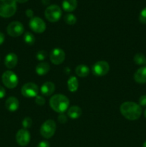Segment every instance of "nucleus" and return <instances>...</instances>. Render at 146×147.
Here are the masks:
<instances>
[{
    "label": "nucleus",
    "instance_id": "9b49d317",
    "mask_svg": "<svg viewBox=\"0 0 146 147\" xmlns=\"http://www.w3.org/2000/svg\"><path fill=\"white\" fill-rule=\"evenodd\" d=\"M50 59L54 65H60L64 62L65 59V53L62 49L58 47L54 48L50 52Z\"/></svg>",
    "mask_w": 146,
    "mask_h": 147
},
{
    "label": "nucleus",
    "instance_id": "4be33fe9",
    "mask_svg": "<svg viewBox=\"0 0 146 147\" xmlns=\"http://www.w3.org/2000/svg\"><path fill=\"white\" fill-rule=\"evenodd\" d=\"M134 62L139 65H145L146 57L142 53H137L134 57Z\"/></svg>",
    "mask_w": 146,
    "mask_h": 147
},
{
    "label": "nucleus",
    "instance_id": "39448f33",
    "mask_svg": "<svg viewBox=\"0 0 146 147\" xmlns=\"http://www.w3.org/2000/svg\"><path fill=\"white\" fill-rule=\"evenodd\" d=\"M56 123L54 121L49 119L42 123L40 128V134L45 139H50L56 131Z\"/></svg>",
    "mask_w": 146,
    "mask_h": 147
},
{
    "label": "nucleus",
    "instance_id": "6e6552de",
    "mask_svg": "<svg viewBox=\"0 0 146 147\" xmlns=\"http://www.w3.org/2000/svg\"><path fill=\"white\" fill-rule=\"evenodd\" d=\"M24 26L21 22L14 21L9 24L7 27V34L13 37H17L21 35L24 32Z\"/></svg>",
    "mask_w": 146,
    "mask_h": 147
},
{
    "label": "nucleus",
    "instance_id": "c9c22d12",
    "mask_svg": "<svg viewBox=\"0 0 146 147\" xmlns=\"http://www.w3.org/2000/svg\"><path fill=\"white\" fill-rule=\"evenodd\" d=\"M143 147H146V141H145V142H144V143H143Z\"/></svg>",
    "mask_w": 146,
    "mask_h": 147
},
{
    "label": "nucleus",
    "instance_id": "6ab92c4d",
    "mask_svg": "<svg viewBox=\"0 0 146 147\" xmlns=\"http://www.w3.org/2000/svg\"><path fill=\"white\" fill-rule=\"evenodd\" d=\"M82 115V110L79 106H74L70 107L67 111V116L72 119H77Z\"/></svg>",
    "mask_w": 146,
    "mask_h": 147
},
{
    "label": "nucleus",
    "instance_id": "aec40b11",
    "mask_svg": "<svg viewBox=\"0 0 146 147\" xmlns=\"http://www.w3.org/2000/svg\"><path fill=\"white\" fill-rule=\"evenodd\" d=\"M75 73L79 77H86L90 73V68L85 65H80L76 67Z\"/></svg>",
    "mask_w": 146,
    "mask_h": 147
},
{
    "label": "nucleus",
    "instance_id": "423d86ee",
    "mask_svg": "<svg viewBox=\"0 0 146 147\" xmlns=\"http://www.w3.org/2000/svg\"><path fill=\"white\" fill-rule=\"evenodd\" d=\"M1 80H2L3 84L9 89L17 87L19 83L17 76L11 70H7L3 73L1 76Z\"/></svg>",
    "mask_w": 146,
    "mask_h": 147
},
{
    "label": "nucleus",
    "instance_id": "c85d7f7f",
    "mask_svg": "<svg viewBox=\"0 0 146 147\" xmlns=\"http://www.w3.org/2000/svg\"><path fill=\"white\" fill-rule=\"evenodd\" d=\"M139 104L141 106H146V95L140 96L139 98Z\"/></svg>",
    "mask_w": 146,
    "mask_h": 147
},
{
    "label": "nucleus",
    "instance_id": "7c9ffc66",
    "mask_svg": "<svg viewBox=\"0 0 146 147\" xmlns=\"http://www.w3.org/2000/svg\"><path fill=\"white\" fill-rule=\"evenodd\" d=\"M37 147H50V145L49 142H47V141H42V142L38 144Z\"/></svg>",
    "mask_w": 146,
    "mask_h": 147
},
{
    "label": "nucleus",
    "instance_id": "4468645a",
    "mask_svg": "<svg viewBox=\"0 0 146 147\" xmlns=\"http://www.w3.org/2000/svg\"><path fill=\"white\" fill-rule=\"evenodd\" d=\"M5 106L6 109L9 111H15L19 109V106L18 99L17 98L14 97V96H11V97L8 98L6 100Z\"/></svg>",
    "mask_w": 146,
    "mask_h": 147
},
{
    "label": "nucleus",
    "instance_id": "0eeeda50",
    "mask_svg": "<svg viewBox=\"0 0 146 147\" xmlns=\"http://www.w3.org/2000/svg\"><path fill=\"white\" fill-rule=\"evenodd\" d=\"M21 93L26 98L37 97L39 93V88L34 83H25L21 87Z\"/></svg>",
    "mask_w": 146,
    "mask_h": 147
},
{
    "label": "nucleus",
    "instance_id": "7ed1b4c3",
    "mask_svg": "<svg viewBox=\"0 0 146 147\" xmlns=\"http://www.w3.org/2000/svg\"><path fill=\"white\" fill-rule=\"evenodd\" d=\"M17 11L16 0H0V16L8 18L15 14Z\"/></svg>",
    "mask_w": 146,
    "mask_h": 147
},
{
    "label": "nucleus",
    "instance_id": "412c9836",
    "mask_svg": "<svg viewBox=\"0 0 146 147\" xmlns=\"http://www.w3.org/2000/svg\"><path fill=\"white\" fill-rule=\"evenodd\" d=\"M67 87L70 92H75L78 89L79 83L77 78L74 76H72L67 81Z\"/></svg>",
    "mask_w": 146,
    "mask_h": 147
},
{
    "label": "nucleus",
    "instance_id": "5701e85b",
    "mask_svg": "<svg viewBox=\"0 0 146 147\" xmlns=\"http://www.w3.org/2000/svg\"><path fill=\"white\" fill-rule=\"evenodd\" d=\"M24 40L28 45H33L35 42V37L31 32H26L24 35Z\"/></svg>",
    "mask_w": 146,
    "mask_h": 147
},
{
    "label": "nucleus",
    "instance_id": "f8f14e48",
    "mask_svg": "<svg viewBox=\"0 0 146 147\" xmlns=\"http://www.w3.org/2000/svg\"><path fill=\"white\" fill-rule=\"evenodd\" d=\"M16 141L21 146H25L30 142V134L27 129H19L16 134Z\"/></svg>",
    "mask_w": 146,
    "mask_h": 147
},
{
    "label": "nucleus",
    "instance_id": "473e14b6",
    "mask_svg": "<svg viewBox=\"0 0 146 147\" xmlns=\"http://www.w3.org/2000/svg\"><path fill=\"white\" fill-rule=\"evenodd\" d=\"M26 15L28 17H30V18H32L33 15H34V12L31 9H27L26 10Z\"/></svg>",
    "mask_w": 146,
    "mask_h": 147
},
{
    "label": "nucleus",
    "instance_id": "f3484780",
    "mask_svg": "<svg viewBox=\"0 0 146 147\" xmlns=\"http://www.w3.org/2000/svg\"><path fill=\"white\" fill-rule=\"evenodd\" d=\"M62 6L64 11L67 12H71L77 8V0H63Z\"/></svg>",
    "mask_w": 146,
    "mask_h": 147
},
{
    "label": "nucleus",
    "instance_id": "2eb2a0df",
    "mask_svg": "<svg viewBox=\"0 0 146 147\" xmlns=\"http://www.w3.org/2000/svg\"><path fill=\"white\" fill-rule=\"evenodd\" d=\"M134 79L137 83L140 84L146 83V66L140 67L135 72Z\"/></svg>",
    "mask_w": 146,
    "mask_h": 147
},
{
    "label": "nucleus",
    "instance_id": "72a5a7b5",
    "mask_svg": "<svg viewBox=\"0 0 146 147\" xmlns=\"http://www.w3.org/2000/svg\"><path fill=\"white\" fill-rule=\"evenodd\" d=\"M4 40H5V36L3 34L2 32H0V45L3 44V42H4Z\"/></svg>",
    "mask_w": 146,
    "mask_h": 147
},
{
    "label": "nucleus",
    "instance_id": "dca6fc26",
    "mask_svg": "<svg viewBox=\"0 0 146 147\" xmlns=\"http://www.w3.org/2000/svg\"><path fill=\"white\" fill-rule=\"evenodd\" d=\"M40 90L42 95L45 96H50L55 90V86L52 82H46L42 86Z\"/></svg>",
    "mask_w": 146,
    "mask_h": 147
},
{
    "label": "nucleus",
    "instance_id": "a211bd4d",
    "mask_svg": "<svg viewBox=\"0 0 146 147\" xmlns=\"http://www.w3.org/2000/svg\"><path fill=\"white\" fill-rule=\"evenodd\" d=\"M50 70V66L49 63L46 62H42L40 63L36 67V73L39 76H44L47 74Z\"/></svg>",
    "mask_w": 146,
    "mask_h": 147
},
{
    "label": "nucleus",
    "instance_id": "2f4dec72",
    "mask_svg": "<svg viewBox=\"0 0 146 147\" xmlns=\"http://www.w3.org/2000/svg\"><path fill=\"white\" fill-rule=\"evenodd\" d=\"M6 96V90L2 86H0V98H3Z\"/></svg>",
    "mask_w": 146,
    "mask_h": 147
},
{
    "label": "nucleus",
    "instance_id": "e433bc0d",
    "mask_svg": "<svg viewBox=\"0 0 146 147\" xmlns=\"http://www.w3.org/2000/svg\"><path fill=\"white\" fill-rule=\"evenodd\" d=\"M144 116H145V119H146V109H145V112H144Z\"/></svg>",
    "mask_w": 146,
    "mask_h": 147
},
{
    "label": "nucleus",
    "instance_id": "a878e982",
    "mask_svg": "<svg viewBox=\"0 0 146 147\" xmlns=\"http://www.w3.org/2000/svg\"><path fill=\"white\" fill-rule=\"evenodd\" d=\"M139 21L142 24H146V7H145L140 13L139 15Z\"/></svg>",
    "mask_w": 146,
    "mask_h": 147
},
{
    "label": "nucleus",
    "instance_id": "c756f323",
    "mask_svg": "<svg viewBox=\"0 0 146 147\" xmlns=\"http://www.w3.org/2000/svg\"><path fill=\"white\" fill-rule=\"evenodd\" d=\"M58 120L60 121V123H64L67 122V116L64 114V113H60V116H58Z\"/></svg>",
    "mask_w": 146,
    "mask_h": 147
},
{
    "label": "nucleus",
    "instance_id": "1a4fd4ad",
    "mask_svg": "<svg viewBox=\"0 0 146 147\" xmlns=\"http://www.w3.org/2000/svg\"><path fill=\"white\" fill-rule=\"evenodd\" d=\"M109 70H110V65L108 63L104 60L97 62L92 67V73L97 76H105L109 72Z\"/></svg>",
    "mask_w": 146,
    "mask_h": 147
},
{
    "label": "nucleus",
    "instance_id": "f03ea898",
    "mask_svg": "<svg viewBox=\"0 0 146 147\" xmlns=\"http://www.w3.org/2000/svg\"><path fill=\"white\" fill-rule=\"evenodd\" d=\"M70 105L68 98L62 94H57L51 97L50 100V106L54 111L63 113L67 110Z\"/></svg>",
    "mask_w": 146,
    "mask_h": 147
},
{
    "label": "nucleus",
    "instance_id": "cd10ccee",
    "mask_svg": "<svg viewBox=\"0 0 146 147\" xmlns=\"http://www.w3.org/2000/svg\"><path fill=\"white\" fill-rule=\"evenodd\" d=\"M35 102L39 106H43L45 104V99L41 96H37L35 98Z\"/></svg>",
    "mask_w": 146,
    "mask_h": 147
},
{
    "label": "nucleus",
    "instance_id": "ddd939ff",
    "mask_svg": "<svg viewBox=\"0 0 146 147\" xmlns=\"http://www.w3.org/2000/svg\"><path fill=\"white\" fill-rule=\"evenodd\" d=\"M18 63V57L14 53H9L4 59V65L9 69H12L15 67Z\"/></svg>",
    "mask_w": 146,
    "mask_h": 147
},
{
    "label": "nucleus",
    "instance_id": "393cba45",
    "mask_svg": "<svg viewBox=\"0 0 146 147\" xmlns=\"http://www.w3.org/2000/svg\"><path fill=\"white\" fill-rule=\"evenodd\" d=\"M32 120H31V118L29 117H26L23 119L22 121V126L24 127V129H29L31 126L32 125Z\"/></svg>",
    "mask_w": 146,
    "mask_h": 147
},
{
    "label": "nucleus",
    "instance_id": "9d476101",
    "mask_svg": "<svg viewBox=\"0 0 146 147\" xmlns=\"http://www.w3.org/2000/svg\"><path fill=\"white\" fill-rule=\"evenodd\" d=\"M29 27L36 33H42L46 30V24L42 19L38 17L31 18L29 21Z\"/></svg>",
    "mask_w": 146,
    "mask_h": 147
},
{
    "label": "nucleus",
    "instance_id": "f704fd0d",
    "mask_svg": "<svg viewBox=\"0 0 146 147\" xmlns=\"http://www.w3.org/2000/svg\"><path fill=\"white\" fill-rule=\"evenodd\" d=\"M27 1H28V0H16V1L19 3H25L27 2Z\"/></svg>",
    "mask_w": 146,
    "mask_h": 147
},
{
    "label": "nucleus",
    "instance_id": "20e7f679",
    "mask_svg": "<svg viewBox=\"0 0 146 147\" xmlns=\"http://www.w3.org/2000/svg\"><path fill=\"white\" fill-rule=\"evenodd\" d=\"M62 9L58 5L52 4L47 7L44 11V15L50 22H56L62 17Z\"/></svg>",
    "mask_w": 146,
    "mask_h": 147
},
{
    "label": "nucleus",
    "instance_id": "b1692460",
    "mask_svg": "<svg viewBox=\"0 0 146 147\" xmlns=\"http://www.w3.org/2000/svg\"><path fill=\"white\" fill-rule=\"evenodd\" d=\"M64 20L67 24H70V25H73L77 22V18L72 14H66L64 17Z\"/></svg>",
    "mask_w": 146,
    "mask_h": 147
},
{
    "label": "nucleus",
    "instance_id": "f257e3e1",
    "mask_svg": "<svg viewBox=\"0 0 146 147\" xmlns=\"http://www.w3.org/2000/svg\"><path fill=\"white\" fill-rule=\"evenodd\" d=\"M120 112L125 119L135 121L141 116L142 109L140 105L135 102L126 101L120 106Z\"/></svg>",
    "mask_w": 146,
    "mask_h": 147
},
{
    "label": "nucleus",
    "instance_id": "bb28decb",
    "mask_svg": "<svg viewBox=\"0 0 146 147\" xmlns=\"http://www.w3.org/2000/svg\"><path fill=\"white\" fill-rule=\"evenodd\" d=\"M47 52L44 51V50H40V51H39L38 53H37V55H36V57H37V59L38 60L42 61V60H44V59L47 57Z\"/></svg>",
    "mask_w": 146,
    "mask_h": 147
}]
</instances>
